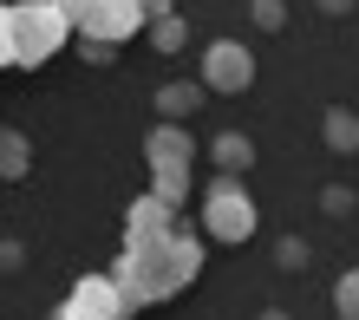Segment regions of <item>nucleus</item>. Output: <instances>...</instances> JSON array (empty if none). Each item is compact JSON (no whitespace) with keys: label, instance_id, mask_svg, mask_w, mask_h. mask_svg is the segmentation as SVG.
<instances>
[{"label":"nucleus","instance_id":"f257e3e1","mask_svg":"<svg viewBox=\"0 0 359 320\" xmlns=\"http://www.w3.org/2000/svg\"><path fill=\"white\" fill-rule=\"evenodd\" d=\"M118 281V294L131 307H157V301H177V281H170V236H151V242H124L118 262L104 268Z\"/></svg>","mask_w":359,"mask_h":320},{"label":"nucleus","instance_id":"f03ea898","mask_svg":"<svg viewBox=\"0 0 359 320\" xmlns=\"http://www.w3.org/2000/svg\"><path fill=\"white\" fill-rule=\"evenodd\" d=\"M66 39H72V27L59 20L53 0H20L13 7V66L20 72H39L53 53H66Z\"/></svg>","mask_w":359,"mask_h":320},{"label":"nucleus","instance_id":"7ed1b4c3","mask_svg":"<svg viewBox=\"0 0 359 320\" xmlns=\"http://www.w3.org/2000/svg\"><path fill=\"white\" fill-rule=\"evenodd\" d=\"M255 236V196L242 189V177H216L203 189V242H248Z\"/></svg>","mask_w":359,"mask_h":320},{"label":"nucleus","instance_id":"20e7f679","mask_svg":"<svg viewBox=\"0 0 359 320\" xmlns=\"http://www.w3.org/2000/svg\"><path fill=\"white\" fill-rule=\"evenodd\" d=\"M203 92H248L255 85V53L242 46V39H216V46H203Z\"/></svg>","mask_w":359,"mask_h":320},{"label":"nucleus","instance_id":"39448f33","mask_svg":"<svg viewBox=\"0 0 359 320\" xmlns=\"http://www.w3.org/2000/svg\"><path fill=\"white\" fill-rule=\"evenodd\" d=\"M79 33L104 39V46H124V39L144 33V13H137V0H92L86 20H79Z\"/></svg>","mask_w":359,"mask_h":320},{"label":"nucleus","instance_id":"423d86ee","mask_svg":"<svg viewBox=\"0 0 359 320\" xmlns=\"http://www.w3.org/2000/svg\"><path fill=\"white\" fill-rule=\"evenodd\" d=\"M177 229V203H163V196H131L124 203V242H151V236H170Z\"/></svg>","mask_w":359,"mask_h":320},{"label":"nucleus","instance_id":"0eeeda50","mask_svg":"<svg viewBox=\"0 0 359 320\" xmlns=\"http://www.w3.org/2000/svg\"><path fill=\"white\" fill-rule=\"evenodd\" d=\"M66 301H79V307H92L98 320H131V314H137V307H131V301H124V294H118V281H111V274H79Z\"/></svg>","mask_w":359,"mask_h":320},{"label":"nucleus","instance_id":"6e6552de","mask_svg":"<svg viewBox=\"0 0 359 320\" xmlns=\"http://www.w3.org/2000/svg\"><path fill=\"white\" fill-rule=\"evenodd\" d=\"M203 98H209V92H203L196 79H170V85H157V98H151V105H157V118H163V124H183V118H196V112H203Z\"/></svg>","mask_w":359,"mask_h":320},{"label":"nucleus","instance_id":"1a4fd4ad","mask_svg":"<svg viewBox=\"0 0 359 320\" xmlns=\"http://www.w3.org/2000/svg\"><path fill=\"white\" fill-rule=\"evenodd\" d=\"M144 157L151 164H196V138L183 131V124H151V138H144Z\"/></svg>","mask_w":359,"mask_h":320},{"label":"nucleus","instance_id":"9d476101","mask_svg":"<svg viewBox=\"0 0 359 320\" xmlns=\"http://www.w3.org/2000/svg\"><path fill=\"white\" fill-rule=\"evenodd\" d=\"M209 164H216V177H248L255 170V138L248 131H222L209 144Z\"/></svg>","mask_w":359,"mask_h":320},{"label":"nucleus","instance_id":"9b49d317","mask_svg":"<svg viewBox=\"0 0 359 320\" xmlns=\"http://www.w3.org/2000/svg\"><path fill=\"white\" fill-rule=\"evenodd\" d=\"M196 274H203V236H189V229L177 222L170 229V281H177V294L196 288Z\"/></svg>","mask_w":359,"mask_h":320},{"label":"nucleus","instance_id":"f8f14e48","mask_svg":"<svg viewBox=\"0 0 359 320\" xmlns=\"http://www.w3.org/2000/svg\"><path fill=\"white\" fill-rule=\"evenodd\" d=\"M320 144L333 157H359V112H346V105H327L320 118Z\"/></svg>","mask_w":359,"mask_h":320},{"label":"nucleus","instance_id":"ddd939ff","mask_svg":"<svg viewBox=\"0 0 359 320\" xmlns=\"http://www.w3.org/2000/svg\"><path fill=\"white\" fill-rule=\"evenodd\" d=\"M33 170V138L13 131V124H0V183H20Z\"/></svg>","mask_w":359,"mask_h":320},{"label":"nucleus","instance_id":"4468645a","mask_svg":"<svg viewBox=\"0 0 359 320\" xmlns=\"http://www.w3.org/2000/svg\"><path fill=\"white\" fill-rule=\"evenodd\" d=\"M144 39H151L157 53H183L189 46V20L170 7V13H157V20H144Z\"/></svg>","mask_w":359,"mask_h":320},{"label":"nucleus","instance_id":"2eb2a0df","mask_svg":"<svg viewBox=\"0 0 359 320\" xmlns=\"http://www.w3.org/2000/svg\"><path fill=\"white\" fill-rule=\"evenodd\" d=\"M151 196H163V203H189V164H151Z\"/></svg>","mask_w":359,"mask_h":320},{"label":"nucleus","instance_id":"dca6fc26","mask_svg":"<svg viewBox=\"0 0 359 320\" xmlns=\"http://www.w3.org/2000/svg\"><path fill=\"white\" fill-rule=\"evenodd\" d=\"M313 262V242L307 236H281V242H274V268H281V274H301Z\"/></svg>","mask_w":359,"mask_h":320},{"label":"nucleus","instance_id":"f3484780","mask_svg":"<svg viewBox=\"0 0 359 320\" xmlns=\"http://www.w3.org/2000/svg\"><path fill=\"white\" fill-rule=\"evenodd\" d=\"M333 314H340V320H359V268H346L340 281H333Z\"/></svg>","mask_w":359,"mask_h":320},{"label":"nucleus","instance_id":"a211bd4d","mask_svg":"<svg viewBox=\"0 0 359 320\" xmlns=\"http://www.w3.org/2000/svg\"><path fill=\"white\" fill-rule=\"evenodd\" d=\"M248 20H255L262 33H281L287 27V0H248Z\"/></svg>","mask_w":359,"mask_h":320},{"label":"nucleus","instance_id":"6ab92c4d","mask_svg":"<svg viewBox=\"0 0 359 320\" xmlns=\"http://www.w3.org/2000/svg\"><path fill=\"white\" fill-rule=\"evenodd\" d=\"M320 209H327L333 222H340V216H353V209H359V189H346V183H327V189H320Z\"/></svg>","mask_w":359,"mask_h":320},{"label":"nucleus","instance_id":"aec40b11","mask_svg":"<svg viewBox=\"0 0 359 320\" xmlns=\"http://www.w3.org/2000/svg\"><path fill=\"white\" fill-rule=\"evenodd\" d=\"M79 59H86L92 72H104V66L118 59V46H104V39H86V33H79Z\"/></svg>","mask_w":359,"mask_h":320},{"label":"nucleus","instance_id":"412c9836","mask_svg":"<svg viewBox=\"0 0 359 320\" xmlns=\"http://www.w3.org/2000/svg\"><path fill=\"white\" fill-rule=\"evenodd\" d=\"M0 72H13V7L0 0Z\"/></svg>","mask_w":359,"mask_h":320},{"label":"nucleus","instance_id":"4be33fe9","mask_svg":"<svg viewBox=\"0 0 359 320\" xmlns=\"http://www.w3.org/2000/svg\"><path fill=\"white\" fill-rule=\"evenodd\" d=\"M20 268H27V242L7 236V242H0V274H20Z\"/></svg>","mask_w":359,"mask_h":320},{"label":"nucleus","instance_id":"5701e85b","mask_svg":"<svg viewBox=\"0 0 359 320\" xmlns=\"http://www.w3.org/2000/svg\"><path fill=\"white\" fill-rule=\"evenodd\" d=\"M53 7H59V20H66V27L79 33V20H86V7H92V0H53Z\"/></svg>","mask_w":359,"mask_h":320},{"label":"nucleus","instance_id":"b1692460","mask_svg":"<svg viewBox=\"0 0 359 320\" xmlns=\"http://www.w3.org/2000/svg\"><path fill=\"white\" fill-rule=\"evenodd\" d=\"M53 320H98V314H92V307H79V301H59Z\"/></svg>","mask_w":359,"mask_h":320},{"label":"nucleus","instance_id":"393cba45","mask_svg":"<svg viewBox=\"0 0 359 320\" xmlns=\"http://www.w3.org/2000/svg\"><path fill=\"white\" fill-rule=\"evenodd\" d=\"M313 7H320V13H327V20H346V13H353V7H359V0H313Z\"/></svg>","mask_w":359,"mask_h":320},{"label":"nucleus","instance_id":"a878e982","mask_svg":"<svg viewBox=\"0 0 359 320\" xmlns=\"http://www.w3.org/2000/svg\"><path fill=\"white\" fill-rule=\"evenodd\" d=\"M170 7H177V0H137V13H144V20H157V13H170Z\"/></svg>","mask_w":359,"mask_h":320},{"label":"nucleus","instance_id":"bb28decb","mask_svg":"<svg viewBox=\"0 0 359 320\" xmlns=\"http://www.w3.org/2000/svg\"><path fill=\"white\" fill-rule=\"evenodd\" d=\"M255 320H294V314H281V307H262V314H255Z\"/></svg>","mask_w":359,"mask_h":320}]
</instances>
